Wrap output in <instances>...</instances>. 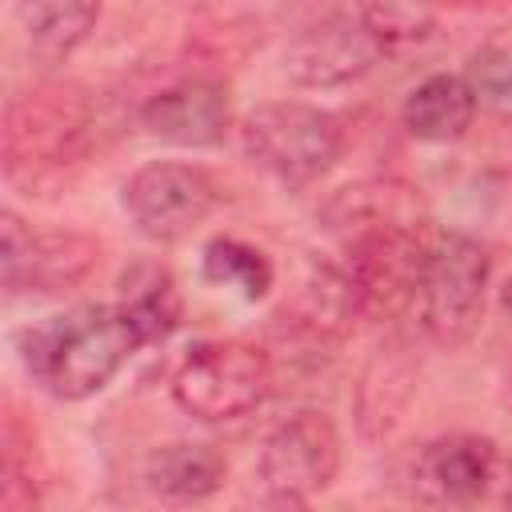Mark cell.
<instances>
[{
  "mask_svg": "<svg viewBox=\"0 0 512 512\" xmlns=\"http://www.w3.org/2000/svg\"><path fill=\"white\" fill-rule=\"evenodd\" d=\"M92 148V96L72 80H48L8 100L0 128L4 180L24 196H52L84 168Z\"/></svg>",
  "mask_w": 512,
  "mask_h": 512,
  "instance_id": "6da1fadb",
  "label": "cell"
},
{
  "mask_svg": "<svg viewBox=\"0 0 512 512\" xmlns=\"http://www.w3.org/2000/svg\"><path fill=\"white\" fill-rule=\"evenodd\" d=\"M24 372L56 400L96 396L140 348L116 304H76L16 336Z\"/></svg>",
  "mask_w": 512,
  "mask_h": 512,
  "instance_id": "7a4b0ae2",
  "label": "cell"
},
{
  "mask_svg": "<svg viewBox=\"0 0 512 512\" xmlns=\"http://www.w3.org/2000/svg\"><path fill=\"white\" fill-rule=\"evenodd\" d=\"M424 28V16H412L384 0L360 12H328L288 40L284 72L300 88H340L372 72L384 56H392Z\"/></svg>",
  "mask_w": 512,
  "mask_h": 512,
  "instance_id": "3957f363",
  "label": "cell"
},
{
  "mask_svg": "<svg viewBox=\"0 0 512 512\" xmlns=\"http://www.w3.org/2000/svg\"><path fill=\"white\" fill-rule=\"evenodd\" d=\"M240 144L256 168L288 188H304L336 164L344 148V128L320 104L264 100L240 120Z\"/></svg>",
  "mask_w": 512,
  "mask_h": 512,
  "instance_id": "277c9868",
  "label": "cell"
},
{
  "mask_svg": "<svg viewBox=\"0 0 512 512\" xmlns=\"http://www.w3.org/2000/svg\"><path fill=\"white\" fill-rule=\"evenodd\" d=\"M272 360L248 340H200L172 372V400L204 424L256 412L272 392Z\"/></svg>",
  "mask_w": 512,
  "mask_h": 512,
  "instance_id": "5b68a950",
  "label": "cell"
},
{
  "mask_svg": "<svg viewBox=\"0 0 512 512\" xmlns=\"http://www.w3.org/2000/svg\"><path fill=\"white\" fill-rule=\"evenodd\" d=\"M344 272L356 288L360 312L372 316H400L420 296L424 264L432 240H424V224L412 220H376L344 232Z\"/></svg>",
  "mask_w": 512,
  "mask_h": 512,
  "instance_id": "8992f818",
  "label": "cell"
},
{
  "mask_svg": "<svg viewBox=\"0 0 512 512\" xmlns=\"http://www.w3.org/2000/svg\"><path fill=\"white\" fill-rule=\"evenodd\" d=\"M492 280L488 248L468 232L432 236L424 280H420V320L440 348H460L472 340L484 316V296Z\"/></svg>",
  "mask_w": 512,
  "mask_h": 512,
  "instance_id": "52a82bcc",
  "label": "cell"
},
{
  "mask_svg": "<svg viewBox=\"0 0 512 512\" xmlns=\"http://www.w3.org/2000/svg\"><path fill=\"white\" fill-rule=\"evenodd\" d=\"M220 200L208 168L188 160H152L124 180V212L136 232L156 244H176L196 232Z\"/></svg>",
  "mask_w": 512,
  "mask_h": 512,
  "instance_id": "ba28073f",
  "label": "cell"
},
{
  "mask_svg": "<svg viewBox=\"0 0 512 512\" xmlns=\"http://www.w3.org/2000/svg\"><path fill=\"white\" fill-rule=\"evenodd\" d=\"M340 428L320 408H300L280 420L260 448V480L276 504H308L340 472Z\"/></svg>",
  "mask_w": 512,
  "mask_h": 512,
  "instance_id": "9c48e42d",
  "label": "cell"
},
{
  "mask_svg": "<svg viewBox=\"0 0 512 512\" xmlns=\"http://www.w3.org/2000/svg\"><path fill=\"white\" fill-rule=\"evenodd\" d=\"M100 264V240L88 232H32L16 212L0 216V268L8 296L72 292Z\"/></svg>",
  "mask_w": 512,
  "mask_h": 512,
  "instance_id": "30bf717a",
  "label": "cell"
},
{
  "mask_svg": "<svg viewBox=\"0 0 512 512\" xmlns=\"http://www.w3.org/2000/svg\"><path fill=\"white\" fill-rule=\"evenodd\" d=\"M504 476V456L488 436L452 432L428 440L412 460V492L436 508H472L492 496Z\"/></svg>",
  "mask_w": 512,
  "mask_h": 512,
  "instance_id": "8fae6325",
  "label": "cell"
},
{
  "mask_svg": "<svg viewBox=\"0 0 512 512\" xmlns=\"http://www.w3.org/2000/svg\"><path fill=\"white\" fill-rule=\"evenodd\" d=\"M352 316H360V300L356 288L344 272V264H312V272L304 276L300 292L272 316V332L288 344H300L308 352L336 344L348 328Z\"/></svg>",
  "mask_w": 512,
  "mask_h": 512,
  "instance_id": "7c38bea8",
  "label": "cell"
},
{
  "mask_svg": "<svg viewBox=\"0 0 512 512\" xmlns=\"http://www.w3.org/2000/svg\"><path fill=\"white\" fill-rule=\"evenodd\" d=\"M140 120L156 140H168L180 148H208L224 140L232 120V100L220 80L188 76L148 96V104L140 108Z\"/></svg>",
  "mask_w": 512,
  "mask_h": 512,
  "instance_id": "4fadbf2b",
  "label": "cell"
},
{
  "mask_svg": "<svg viewBox=\"0 0 512 512\" xmlns=\"http://www.w3.org/2000/svg\"><path fill=\"white\" fill-rule=\"evenodd\" d=\"M116 308L136 332L140 348L164 344L184 320V296L176 288V276L156 260H136L120 272Z\"/></svg>",
  "mask_w": 512,
  "mask_h": 512,
  "instance_id": "5bb4252c",
  "label": "cell"
},
{
  "mask_svg": "<svg viewBox=\"0 0 512 512\" xmlns=\"http://www.w3.org/2000/svg\"><path fill=\"white\" fill-rule=\"evenodd\" d=\"M476 92L468 84V76H456V72H432L424 76L408 100H404V128L424 140V144H452L460 140L472 120H476Z\"/></svg>",
  "mask_w": 512,
  "mask_h": 512,
  "instance_id": "9a60e30c",
  "label": "cell"
},
{
  "mask_svg": "<svg viewBox=\"0 0 512 512\" xmlns=\"http://www.w3.org/2000/svg\"><path fill=\"white\" fill-rule=\"evenodd\" d=\"M100 0H16V24L24 48L40 64L68 60L92 32Z\"/></svg>",
  "mask_w": 512,
  "mask_h": 512,
  "instance_id": "2e32d148",
  "label": "cell"
},
{
  "mask_svg": "<svg viewBox=\"0 0 512 512\" xmlns=\"http://www.w3.org/2000/svg\"><path fill=\"white\" fill-rule=\"evenodd\" d=\"M228 476V460L220 448L200 440H172L160 444L144 460V484L164 500H204Z\"/></svg>",
  "mask_w": 512,
  "mask_h": 512,
  "instance_id": "e0dca14e",
  "label": "cell"
},
{
  "mask_svg": "<svg viewBox=\"0 0 512 512\" xmlns=\"http://www.w3.org/2000/svg\"><path fill=\"white\" fill-rule=\"evenodd\" d=\"M324 228L332 232H348L360 224H376V220H412L424 224V204L420 192L404 180H356L340 192H332V200L320 208Z\"/></svg>",
  "mask_w": 512,
  "mask_h": 512,
  "instance_id": "ac0fdd59",
  "label": "cell"
},
{
  "mask_svg": "<svg viewBox=\"0 0 512 512\" xmlns=\"http://www.w3.org/2000/svg\"><path fill=\"white\" fill-rule=\"evenodd\" d=\"M412 392H416V364L404 356V348H380L356 388V420L364 436L372 440L384 436L408 408Z\"/></svg>",
  "mask_w": 512,
  "mask_h": 512,
  "instance_id": "d6986e66",
  "label": "cell"
},
{
  "mask_svg": "<svg viewBox=\"0 0 512 512\" xmlns=\"http://www.w3.org/2000/svg\"><path fill=\"white\" fill-rule=\"evenodd\" d=\"M204 280L220 288H236L244 300H264L276 272L256 244L236 236H216L204 244Z\"/></svg>",
  "mask_w": 512,
  "mask_h": 512,
  "instance_id": "ffe728a7",
  "label": "cell"
},
{
  "mask_svg": "<svg viewBox=\"0 0 512 512\" xmlns=\"http://www.w3.org/2000/svg\"><path fill=\"white\" fill-rule=\"evenodd\" d=\"M40 504L36 480H32V452L20 444L16 420L4 424V464H0V508L4 512H28Z\"/></svg>",
  "mask_w": 512,
  "mask_h": 512,
  "instance_id": "44dd1931",
  "label": "cell"
},
{
  "mask_svg": "<svg viewBox=\"0 0 512 512\" xmlns=\"http://www.w3.org/2000/svg\"><path fill=\"white\" fill-rule=\"evenodd\" d=\"M468 84L480 104L512 120V52L508 48H484L468 60Z\"/></svg>",
  "mask_w": 512,
  "mask_h": 512,
  "instance_id": "7402d4cb",
  "label": "cell"
},
{
  "mask_svg": "<svg viewBox=\"0 0 512 512\" xmlns=\"http://www.w3.org/2000/svg\"><path fill=\"white\" fill-rule=\"evenodd\" d=\"M444 4H476V0H444Z\"/></svg>",
  "mask_w": 512,
  "mask_h": 512,
  "instance_id": "603a6c76",
  "label": "cell"
},
{
  "mask_svg": "<svg viewBox=\"0 0 512 512\" xmlns=\"http://www.w3.org/2000/svg\"><path fill=\"white\" fill-rule=\"evenodd\" d=\"M508 504H512V492H508Z\"/></svg>",
  "mask_w": 512,
  "mask_h": 512,
  "instance_id": "cb8c5ba5",
  "label": "cell"
}]
</instances>
